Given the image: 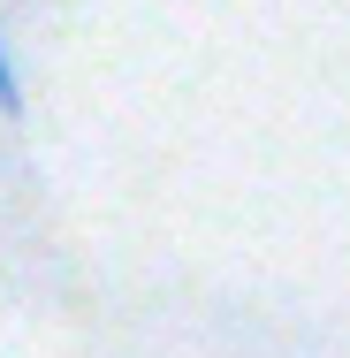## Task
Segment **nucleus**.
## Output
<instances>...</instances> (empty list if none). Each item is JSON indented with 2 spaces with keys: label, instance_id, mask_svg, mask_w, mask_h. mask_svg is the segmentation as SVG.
I'll list each match as a JSON object with an SVG mask.
<instances>
[{
  "label": "nucleus",
  "instance_id": "1",
  "mask_svg": "<svg viewBox=\"0 0 350 358\" xmlns=\"http://www.w3.org/2000/svg\"><path fill=\"white\" fill-rule=\"evenodd\" d=\"M0 115H23V84H15V62H8V31H0Z\"/></svg>",
  "mask_w": 350,
  "mask_h": 358
}]
</instances>
